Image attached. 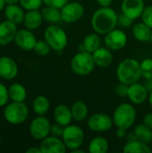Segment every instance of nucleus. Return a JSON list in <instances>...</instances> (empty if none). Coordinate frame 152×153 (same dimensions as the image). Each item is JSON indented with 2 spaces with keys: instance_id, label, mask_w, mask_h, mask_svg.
I'll return each mask as SVG.
<instances>
[{
  "instance_id": "1",
  "label": "nucleus",
  "mask_w": 152,
  "mask_h": 153,
  "mask_svg": "<svg viewBox=\"0 0 152 153\" xmlns=\"http://www.w3.org/2000/svg\"><path fill=\"white\" fill-rule=\"evenodd\" d=\"M118 15L110 7H100L92 15L91 27L99 34H107L116 29Z\"/></svg>"
},
{
  "instance_id": "43",
  "label": "nucleus",
  "mask_w": 152,
  "mask_h": 153,
  "mask_svg": "<svg viewBox=\"0 0 152 153\" xmlns=\"http://www.w3.org/2000/svg\"><path fill=\"white\" fill-rule=\"evenodd\" d=\"M144 86L146 87L147 91L149 92H151L152 91V79H148L146 80V82L144 84Z\"/></svg>"
},
{
  "instance_id": "15",
  "label": "nucleus",
  "mask_w": 152,
  "mask_h": 153,
  "mask_svg": "<svg viewBox=\"0 0 152 153\" xmlns=\"http://www.w3.org/2000/svg\"><path fill=\"white\" fill-rule=\"evenodd\" d=\"M18 74V66L16 62L10 56L0 57V76L4 80H13Z\"/></svg>"
},
{
  "instance_id": "13",
  "label": "nucleus",
  "mask_w": 152,
  "mask_h": 153,
  "mask_svg": "<svg viewBox=\"0 0 152 153\" xmlns=\"http://www.w3.org/2000/svg\"><path fill=\"white\" fill-rule=\"evenodd\" d=\"M122 12L124 14L131 18L132 20H135L142 16V12L144 10V1L143 0H123Z\"/></svg>"
},
{
  "instance_id": "4",
  "label": "nucleus",
  "mask_w": 152,
  "mask_h": 153,
  "mask_svg": "<svg viewBox=\"0 0 152 153\" xmlns=\"http://www.w3.org/2000/svg\"><path fill=\"white\" fill-rule=\"evenodd\" d=\"M92 53L82 51L77 53L71 60V69L78 75H88L90 74L95 66Z\"/></svg>"
},
{
  "instance_id": "26",
  "label": "nucleus",
  "mask_w": 152,
  "mask_h": 153,
  "mask_svg": "<svg viewBox=\"0 0 152 153\" xmlns=\"http://www.w3.org/2000/svg\"><path fill=\"white\" fill-rule=\"evenodd\" d=\"M123 152L125 153H151V150L147 143H142L139 140L130 141L125 145Z\"/></svg>"
},
{
  "instance_id": "21",
  "label": "nucleus",
  "mask_w": 152,
  "mask_h": 153,
  "mask_svg": "<svg viewBox=\"0 0 152 153\" xmlns=\"http://www.w3.org/2000/svg\"><path fill=\"white\" fill-rule=\"evenodd\" d=\"M92 56L95 64L99 67H108L113 62V56L111 52L105 48H99L92 53Z\"/></svg>"
},
{
  "instance_id": "42",
  "label": "nucleus",
  "mask_w": 152,
  "mask_h": 153,
  "mask_svg": "<svg viewBox=\"0 0 152 153\" xmlns=\"http://www.w3.org/2000/svg\"><path fill=\"white\" fill-rule=\"evenodd\" d=\"M116 135H117V137H119V138L125 137V136L126 135V129L118 127V129H117V131H116Z\"/></svg>"
},
{
  "instance_id": "11",
  "label": "nucleus",
  "mask_w": 152,
  "mask_h": 153,
  "mask_svg": "<svg viewBox=\"0 0 152 153\" xmlns=\"http://www.w3.org/2000/svg\"><path fill=\"white\" fill-rule=\"evenodd\" d=\"M14 42L16 46L22 50L30 51L34 49L37 39L33 32L30 30L25 28L18 30L14 38Z\"/></svg>"
},
{
  "instance_id": "35",
  "label": "nucleus",
  "mask_w": 152,
  "mask_h": 153,
  "mask_svg": "<svg viewBox=\"0 0 152 153\" xmlns=\"http://www.w3.org/2000/svg\"><path fill=\"white\" fill-rule=\"evenodd\" d=\"M142 22L148 25L150 28L152 29V6H147L144 8L143 12H142Z\"/></svg>"
},
{
  "instance_id": "47",
  "label": "nucleus",
  "mask_w": 152,
  "mask_h": 153,
  "mask_svg": "<svg viewBox=\"0 0 152 153\" xmlns=\"http://www.w3.org/2000/svg\"><path fill=\"white\" fill-rule=\"evenodd\" d=\"M71 152L72 153H83L84 152V151H82V150H80L79 148H77V149H74V150H71Z\"/></svg>"
},
{
  "instance_id": "19",
  "label": "nucleus",
  "mask_w": 152,
  "mask_h": 153,
  "mask_svg": "<svg viewBox=\"0 0 152 153\" xmlns=\"http://www.w3.org/2000/svg\"><path fill=\"white\" fill-rule=\"evenodd\" d=\"M43 17L39 10H29L27 13H25L22 23L26 29L33 30L41 25Z\"/></svg>"
},
{
  "instance_id": "29",
  "label": "nucleus",
  "mask_w": 152,
  "mask_h": 153,
  "mask_svg": "<svg viewBox=\"0 0 152 153\" xmlns=\"http://www.w3.org/2000/svg\"><path fill=\"white\" fill-rule=\"evenodd\" d=\"M82 45L85 48V51L93 53L100 48L101 40H100V38L99 35H97L95 33H90V34H88L84 38Z\"/></svg>"
},
{
  "instance_id": "18",
  "label": "nucleus",
  "mask_w": 152,
  "mask_h": 153,
  "mask_svg": "<svg viewBox=\"0 0 152 153\" xmlns=\"http://www.w3.org/2000/svg\"><path fill=\"white\" fill-rule=\"evenodd\" d=\"M54 118L56 123L62 125L63 126H67L71 124L73 118L71 108L67 106L61 104L58 105L54 110Z\"/></svg>"
},
{
  "instance_id": "7",
  "label": "nucleus",
  "mask_w": 152,
  "mask_h": 153,
  "mask_svg": "<svg viewBox=\"0 0 152 153\" xmlns=\"http://www.w3.org/2000/svg\"><path fill=\"white\" fill-rule=\"evenodd\" d=\"M62 140L67 149H69L70 151L74 150L80 148L83 143L84 133L81 127L73 125H69L67 126H65Z\"/></svg>"
},
{
  "instance_id": "6",
  "label": "nucleus",
  "mask_w": 152,
  "mask_h": 153,
  "mask_svg": "<svg viewBox=\"0 0 152 153\" xmlns=\"http://www.w3.org/2000/svg\"><path fill=\"white\" fill-rule=\"evenodd\" d=\"M44 39L53 50L62 51L67 45L65 31L56 25L48 26L44 32Z\"/></svg>"
},
{
  "instance_id": "34",
  "label": "nucleus",
  "mask_w": 152,
  "mask_h": 153,
  "mask_svg": "<svg viewBox=\"0 0 152 153\" xmlns=\"http://www.w3.org/2000/svg\"><path fill=\"white\" fill-rule=\"evenodd\" d=\"M9 100L10 98H9L8 89L4 84L0 82V108L4 107Z\"/></svg>"
},
{
  "instance_id": "10",
  "label": "nucleus",
  "mask_w": 152,
  "mask_h": 153,
  "mask_svg": "<svg viewBox=\"0 0 152 153\" xmlns=\"http://www.w3.org/2000/svg\"><path fill=\"white\" fill-rule=\"evenodd\" d=\"M113 123V118H111L108 115L102 113L93 114L88 120L89 128L97 133L108 131L112 127Z\"/></svg>"
},
{
  "instance_id": "32",
  "label": "nucleus",
  "mask_w": 152,
  "mask_h": 153,
  "mask_svg": "<svg viewBox=\"0 0 152 153\" xmlns=\"http://www.w3.org/2000/svg\"><path fill=\"white\" fill-rule=\"evenodd\" d=\"M141 74L146 80L152 79V59L148 58L141 63Z\"/></svg>"
},
{
  "instance_id": "52",
  "label": "nucleus",
  "mask_w": 152,
  "mask_h": 153,
  "mask_svg": "<svg viewBox=\"0 0 152 153\" xmlns=\"http://www.w3.org/2000/svg\"><path fill=\"white\" fill-rule=\"evenodd\" d=\"M0 78H1V76H0Z\"/></svg>"
},
{
  "instance_id": "22",
  "label": "nucleus",
  "mask_w": 152,
  "mask_h": 153,
  "mask_svg": "<svg viewBox=\"0 0 152 153\" xmlns=\"http://www.w3.org/2000/svg\"><path fill=\"white\" fill-rule=\"evenodd\" d=\"M8 93L10 100L15 102H23L27 97V91L25 87L22 84L17 82H14L10 85V87L8 88Z\"/></svg>"
},
{
  "instance_id": "39",
  "label": "nucleus",
  "mask_w": 152,
  "mask_h": 153,
  "mask_svg": "<svg viewBox=\"0 0 152 153\" xmlns=\"http://www.w3.org/2000/svg\"><path fill=\"white\" fill-rule=\"evenodd\" d=\"M128 88H129V85L121 82L120 84H118V85L116 87L115 92H116L119 97H125V96H127V94H128Z\"/></svg>"
},
{
  "instance_id": "23",
  "label": "nucleus",
  "mask_w": 152,
  "mask_h": 153,
  "mask_svg": "<svg viewBox=\"0 0 152 153\" xmlns=\"http://www.w3.org/2000/svg\"><path fill=\"white\" fill-rule=\"evenodd\" d=\"M151 28H150L144 22L137 23L133 28V34L134 38L142 42H148L151 40Z\"/></svg>"
},
{
  "instance_id": "20",
  "label": "nucleus",
  "mask_w": 152,
  "mask_h": 153,
  "mask_svg": "<svg viewBox=\"0 0 152 153\" xmlns=\"http://www.w3.org/2000/svg\"><path fill=\"white\" fill-rule=\"evenodd\" d=\"M25 13L22 7L16 4H8L4 7V16L6 20L15 23L19 24L23 22Z\"/></svg>"
},
{
  "instance_id": "8",
  "label": "nucleus",
  "mask_w": 152,
  "mask_h": 153,
  "mask_svg": "<svg viewBox=\"0 0 152 153\" xmlns=\"http://www.w3.org/2000/svg\"><path fill=\"white\" fill-rule=\"evenodd\" d=\"M50 129L51 124L49 120L44 116H39L31 121L29 131L30 135L34 139L38 141H42L48 136V134H50Z\"/></svg>"
},
{
  "instance_id": "33",
  "label": "nucleus",
  "mask_w": 152,
  "mask_h": 153,
  "mask_svg": "<svg viewBox=\"0 0 152 153\" xmlns=\"http://www.w3.org/2000/svg\"><path fill=\"white\" fill-rule=\"evenodd\" d=\"M22 7L27 11L29 10H39L43 4V0H20Z\"/></svg>"
},
{
  "instance_id": "38",
  "label": "nucleus",
  "mask_w": 152,
  "mask_h": 153,
  "mask_svg": "<svg viewBox=\"0 0 152 153\" xmlns=\"http://www.w3.org/2000/svg\"><path fill=\"white\" fill-rule=\"evenodd\" d=\"M68 1L69 0H43V3L46 5H50L61 9L64 5H65L68 3Z\"/></svg>"
},
{
  "instance_id": "28",
  "label": "nucleus",
  "mask_w": 152,
  "mask_h": 153,
  "mask_svg": "<svg viewBox=\"0 0 152 153\" xmlns=\"http://www.w3.org/2000/svg\"><path fill=\"white\" fill-rule=\"evenodd\" d=\"M40 13L43 17V20H45L48 22L55 23V22H57L60 20H62L61 19V11L59 10V8L50 6V5H46V7H44Z\"/></svg>"
},
{
  "instance_id": "24",
  "label": "nucleus",
  "mask_w": 152,
  "mask_h": 153,
  "mask_svg": "<svg viewBox=\"0 0 152 153\" xmlns=\"http://www.w3.org/2000/svg\"><path fill=\"white\" fill-rule=\"evenodd\" d=\"M50 108V102L48 99L43 95L37 96L32 102V108L38 116H44L47 114Z\"/></svg>"
},
{
  "instance_id": "44",
  "label": "nucleus",
  "mask_w": 152,
  "mask_h": 153,
  "mask_svg": "<svg viewBox=\"0 0 152 153\" xmlns=\"http://www.w3.org/2000/svg\"><path fill=\"white\" fill-rule=\"evenodd\" d=\"M27 153H42L41 152V150L40 148H37V147H30L29 148L27 151H26Z\"/></svg>"
},
{
  "instance_id": "37",
  "label": "nucleus",
  "mask_w": 152,
  "mask_h": 153,
  "mask_svg": "<svg viewBox=\"0 0 152 153\" xmlns=\"http://www.w3.org/2000/svg\"><path fill=\"white\" fill-rule=\"evenodd\" d=\"M64 130H65V126H63L60 124L56 123L55 125L51 126V129H50V134L53 136L56 137H62L63 134H64Z\"/></svg>"
},
{
  "instance_id": "50",
  "label": "nucleus",
  "mask_w": 152,
  "mask_h": 153,
  "mask_svg": "<svg viewBox=\"0 0 152 153\" xmlns=\"http://www.w3.org/2000/svg\"><path fill=\"white\" fill-rule=\"evenodd\" d=\"M0 144H1V135H0Z\"/></svg>"
},
{
  "instance_id": "16",
  "label": "nucleus",
  "mask_w": 152,
  "mask_h": 153,
  "mask_svg": "<svg viewBox=\"0 0 152 153\" xmlns=\"http://www.w3.org/2000/svg\"><path fill=\"white\" fill-rule=\"evenodd\" d=\"M18 31L17 24L5 20L0 22V46H6L14 41Z\"/></svg>"
},
{
  "instance_id": "5",
  "label": "nucleus",
  "mask_w": 152,
  "mask_h": 153,
  "mask_svg": "<svg viewBox=\"0 0 152 153\" xmlns=\"http://www.w3.org/2000/svg\"><path fill=\"white\" fill-rule=\"evenodd\" d=\"M4 119L11 125H20L26 121L29 116V108L23 102H15L5 106L3 112Z\"/></svg>"
},
{
  "instance_id": "12",
  "label": "nucleus",
  "mask_w": 152,
  "mask_h": 153,
  "mask_svg": "<svg viewBox=\"0 0 152 153\" xmlns=\"http://www.w3.org/2000/svg\"><path fill=\"white\" fill-rule=\"evenodd\" d=\"M127 42L126 34L121 30L114 29L111 31L108 32L105 37L106 46L112 50H119L125 47Z\"/></svg>"
},
{
  "instance_id": "36",
  "label": "nucleus",
  "mask_w": 152,
  "mask_h": 153,
  "mask_svg": "<svg viewBox=\"0 0 152 153\" xmlns=\"http://www.w3.org/2000/svg\"><path fill=\"white\" fill-rule=\"evenodd\" d=\"M133 20H132L131 18H129L128 16H126L125 14L122 13L120 15H118L117 18V25L123 27V28H128L132 25Z\"/></svg>"
},
{
  "instance_id": "46",
  "label": "nucleus",
  "mask_w": 152,
  "mask_h": 153,
  "mask_svg": "<svg viewBox=\"0 0 152 153\" xmlns=\"http://www.w3.org/2000/svg\"><path fill=\"white\" fill-rule=\"evenodd\" d=\"M5 2H4V0H0V12L2 11V10H4V7H5Z\"/></svg>"
},
{
  "instance_id": "41",
  "label": "nucleus",
  "mask_w": 152,
  "mask_h": 153,
  "mask_svg": "<svg viewBox=\"0 0 152 153\" xmlns=\"http://www.w3.org/2000/svg\"><path fill=\"white\" fill-rule=\"evenodd\" d=\"M113 0H97L98 4L101 6V7H109L110 4H112Z\"/></svg>"
},
{
  "instance_id": "17",
  "label": "nucleus",
  "mask_w": 152,
  "mask_h": 153,
  "mask_svg": "<svg viewBox=\"0 0 152 153\" xmlns=\"http://www.w3.org/2000/svg\"><path fill=\"white\" fill-rule=\"evenodd\" d=\"M148 92L149 91L143 84L135 82L129 85L127 97L133 103L136 105H141L147 100Z\"/></svg>"
},
{
  "instance_id": "45",
  "label": "nucleus",
  "mask_w": 152,
  "mask_h": 153,
  "mask_svg": "<svg viewBox=\"0 0 152 153\" xmlns=\"http://www.w3.org/2000/svg\"><path fill=\"white\" fill-rule=\"evenodd\" d=\"M5 4H16L17 3H20V0H4Z\"/></svg>"
},
{
  "instance_id": "31",
  "label": "nucleus",
  "mask_w": 152,
  "mask_h": 153,
  "mask_svg": "<svg viewBox=\"0 0 152 153\" xmlns=\"http://www.w3.org/2000/svg\"><path fill=\"white\" fill-rule=\"evenodd\" d=\"M51 47L48 45V43L46 40H37L36 45L34 47V52L41 56H46L50 53Z\"/></svg>"
},
{
  "instance_id": "51",
  "label": "nucleus",
  "mask_w": 152,
  "mask_h": 153,
  "mask_svg": "<svg viewBox=\"0 0 152 153\" xmlns=\"http://www.w3.org/2000/svg\"><path fill=\"white\" fill-rule=\"evenodd\" d=\"M0 22H1V17H0Z\"/></svg>"
},
{
  "instance_id": "40",
  "label": "nucleus",
  "mask_w": 152,
  "mask_h": 153,
  "mask_svg": "<svg viewBox=\"0 0 152 153\" xmlns=\"http://www.w3.org/2000/svg\"><path fill=\"white\" fill-rule=\"evenodd\" d=\"M143 124L152 129V113H148L143 117Z\"/></svg>"
},
{
  "instance_id": "48",
  "label": "nucleus",
  "mask_w": 152,
  "mask_h": 153,
  "mask_svg": "<svg viewBox=\"0 0 152 153\" xmlns=\"http://www.w3.org/2000/svg\"><path fill=\"white\" fill-rule=\"evenodd\" d=\"M149 101H150V104L152 107V91L150 92V95H149Z\"/></svg>"
},
{
  "instance_id": "27",
  "label": "nucleus",
  "mask_w": 152,
  "mask_h": 153,
  "mask_svg": "<svg viewBox=\"0 0 152 153\" xmlns=\"http://www.w3.org/2000/svg\"><path fill=\"white\" fill-rule=\"evenodd\" d=\"M108 150V141L101 136L93 138L89 144V152L90 153H106Z\"/></svg>"
},
{
  "instance_id": "25",
  "label": "nucleus",
  "mask_w": 152,
  "mask_h": 153,
  "mask_svg": "<svg viewBox=\"0 0 152 153\" xmlns=\"http://www.w3.org/2000/svg\"><path fill=\"white\" fill-rule=\"evenodd\" d=\"M73 118L76 121H83L87 118L89 108L87 105L81 100L75 101L71 108Z\"/></svg>"
},
{
  "instance_id": "9",
  "label": "nucleus",
  "mask_w": 152,
  "mask_h": 153,
  "mask_svg": "<svg viewBox=\"0 0 152 153\" xmlns=\"http://www.w3.org/2000/svg\"><path fill=\"white\" fill-rule=\"evenodd\" d=\"M61 19L68 23L79 21L84 13V7L78 2H68L61 8Z\"/></svg>"
},
{
  "instance_id": "49",
  "label": "nucleus",
  "mask_w": 152,
  "mask_h": 153,
  "mask_svg": "<svg viewBox=\"0 0 152 153\" xmlns=\"http://www.w3.org/2000/svg\"><path fill=\"white\" fill-rule=\"evenodd\" d=\"M151 41L152 42V31H151Z\"/></svg>"
},
{
  "instance_id": "2",
  "label": "nucleus",
  "mask_w": 152,
  "mask_h": 153,
  "mask_svg": "<svg viewBox=\"0 0 152 153\" xmlns=\"http://www.w3.org/2000/svg\"><path fill=\"white\" fill-rule=\"evenodd\" d=\"M116 74L120 82L127 85L135 83L142 76L141 64H139V62L135 59L126 58L118 65Z\"/></svg>"
},
{
  "instance_id": "3",
  "label": "nucleus",
  "mask_w": 152,
  "mask_h": 153,
  "mask_svg": "<svg viewBox=\"0 0 152 153\" xmlns=\"http://www.w3.org/2000/svg\"><path fill=\"white\" fill-rule=\"evenodd\" d=\"M136 111L135 108L128 103H123L115 109L113 114L114 124L120 128L129 129L135 122Z\"/></svg>"
},
{
  "instance_id": "30",
  "label": "nucleus",
  "mask_w": 152,
  "mask_h": 153,
  "mask_svg": "<svg viewBox=\"0 0 152 153\" xmlns=\"http://www.w3.org/2000/svg\"><path fill=\"white\" fill-rule=\"evenodd\" d=\"M134 134L137 140L142 143H149L152 141V129L145 124L138 125L134 129Z\"/></svg>"
},
{
  "instance_id": "14",
  "label": "nucleus",
  "mask_w": 152,
  "mask_h": 153,
  "mask_svg": "<svg viewBox=\"0 0 152 153\" xmlns=\"http://www.w3.org/2000/svg\"><path fill=\"white\" fill-rule=\"evenodd\" d=\"M39 148L42 153H65L67 149L63 140L53 135L43 139Z\"/></svg>"
}]
</instances>
